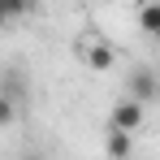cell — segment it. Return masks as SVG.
Segmentation results:
<instances>
[{"label": "cell", "mask_w": 160, "mask_h": 160, "mask_svg": "<svg viewBox=\"0 0 160 160\" xmlns=\"http://www.w3.org/2000/svg\"><path fill=\"white\" fill-rule=\"evenodd\" d=\"M78 61L87 69H95V74H108L117 65V52H112V43H108L100 30H82L78 35Z\"/></svg>", "instance_id": "6da1fadb"}, {"label": "cell", "mask_w": 160, "mask_h": 160, "mask_svg": "<svg viewBox=\"0 0 160 160\" xmlns=\"http://www.w3.org/2000/svg\"><path fill=\"white\" fill-rule=\"evenodd\" d=\"M126 95L130 100H138V104H152V100H160V78L152 65H134L130 78H126Z\"/></svg>", "instance_id": "7a4b0ae2"}, {"label": "cell", "mask_w": 160, "mask_h": 160, "mask_svg": "<svg viewBox=\"0 0 160 160\" xmlns=\"http://www.w3.org/2000/svg\"><path fill=\"white\" fill-rule=\"evenodd\" d=\"M143 117H147V104L121 95V100L112 104V112H108V130H130V134H134L138 126H143Z\"/></svg>", "instance_id": "3957f363"}, {"label": "cell", "mask_w": 160, "mask_h": 160, "mask_svg": "<svg viewBox=\"0 0 160 160\" xmlns=\"http://www.w3.org/2000/svg\"><path fill=\"white\" fill-rule=\"evenodd\" d=\"M0 91H4L9 100H18V104H22V100L30 95V74H26V69H18V65H13V69H4V78H0Z\"/></svg>", "instance_id": "277c9868"}, {"label": "cell", "mask_w": 160, "mask_h": 160, "mask_svg": "<svg viewBox=\"0 0 160 160\" xmlns=\"http://www.w3.org/2000/svg\"><path fill=\"white\" fill-rule=\"evenodd\" d=\"M104 152H108V160H130V152H134V134H130V130H108Z\"/></svg>", "instance_id": "5b68a950"}, {"label": "cell", "mask_w": 160, "mask_h": 160, "mask_svg": "<svg viewBox=\"0 0 160 160\" xmlns=\"http://www.w3.org/2000/svg\"><path fill=\"white\" fill-rule=\"evenodd\" d=\"M138 30L152 35V39H160V0H152V4L138 9Z\"/></svg>", "instance_id": "8992f818"}, {"label": "cell", "mask_w": 160, "mask_h": 160, "mask_svg": "<svg viewBox=\"0 0 160 160\" xmlns=\"http://www.w3.org/2000/svg\"><path fill=\"white\" fill-rule=\"evenodd\" d=\"M0 9H4L9 22H18V18H26L30 9H35V0H0Z\"/></svg>", "instance_id": "52a82bcc"}, {"label": "cell", "mask_w": 160, "mask_h": 160, "mask_svg": "<svg viewBox=\"0 0 160 160\" xmlns=\"http://www.w3.org/2000/svg\"><path fill=\"white\" fill-rule=\"evenodd\" d=\"M13 121H18V100H9V95L0 91V130L13 126Z\"/></svg>", "instance_id": "ba28073f"}, {"label": "cell", "mask_w": 160, "mask_h": 160, "mask_svg": "<svg viewBox=\"0 0 160 160\" xmlns=\"http://www.w3.org/2000/svg\"><path fill=\"white\" fill-rule=\"evenodd\" d=\"M18 160H48V156H43V152H22Z\"/></svg>", "instance_id": "9c48e42d"}, {"label": "cell", "mask_w": 160, "mask_h": 160, "mask_svg": "<svg viewBox=\"0 0 160 160\" xmlns=\"http://www.w3.org/2000/svg\"><path fill=\"white\" fill-rule=\"evenodd\" d=\"M4 26H9V18H4V9H0V30H4Z\"/></svg>", "instance_id": "30bf717a"}]
</instances>
